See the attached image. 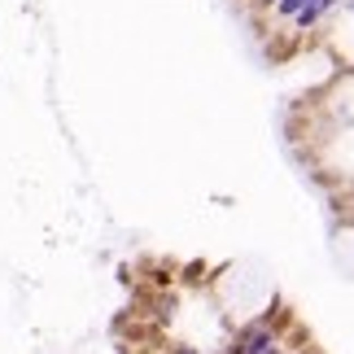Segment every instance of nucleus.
<instances>
[{"mask_svg":"<svg viewBox=\"0 0 354 354\" xmlns=\"http://www.w3.org/2000/svg\"><path fill=\"white\" fill-rule=\"evenodd\" d=\"M328 5H337V0H280V13H293V18L306 26V22H315Z\"/></svg>","mask_w":354,"mask_h":354,"instance_id":"f257e3e1","label":"nucleus"},{"mask_svg":"<svg viewBox=\"0 0 354 354\" xmlns=\"http://www.w3.org/2000/svg\"><path fill=\"white\" fill-rule=\"evenodd\" d=\"M245 354H271V337H267V333H250V346H245Z\"/></svg>","mask_w":354,"mask_h":354,"instance_id":"f03ea898","label":"nucleus"}]
</instances>
